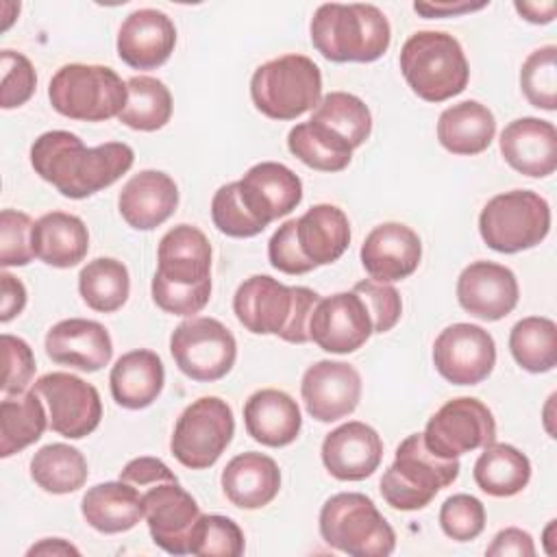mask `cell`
<instances>
[{
	"label": "cell",
	"instance_id": "ffe728a7",
	"mask_svg": "<svg viewBox=\"0 0 557 557\" xmlns=\"http://www.w3.org/2000/svg\"><path fill=\"white\" fill-rule=\"evenodd\" d=\"M239 198L263 226L292 213L302 200V183L296 172L276 161L252 165L239 181Z\"/></svg>",
	"mask_w": 557,
	"mask_h": 557
},
{
	"label": "cell",
	"instance_id": "8d00e7d4",
	"mask_svg": "<svg viewBox=\"0 0 557 557\" xmlns=\"http://www.w3.org/2000/svg\"><path fill=\"white\" fill-rule=\"evenodd\" d=\"M287 148L305 165L320 172H342L352 159V148L339 135L311 120L289 131Z\"/></svg>",
	"mask_w": 557,
	"mask_h": 557
},
{
	"label": "cell",
	"instance_id": "e575fe53",
	"mask_svg": "<svg viewBox=\"0 0 557 557\" xmlns=\"http://www.w3.org/2000/svg\"><path fill=\"white\" fill-rule=\"evenodd\" d=\"M46 426L44 400L35 389L4 396L0 403V457H11L35 444Z\"/></svg>",
	"mask_w": 557,
	"mask_h": 557
},
{
	"label": "cell",
	"instance_id": "d6986e66",
	"mask_svg": "<svg viewBox=\"0 0 557 557\" xmlns=\"http://www.w3.org/2000/svg\"><path fill=\"white\" fill-rule=\"evenodd\" d=\"M516 274L494 261H474L457 278V300L470 315L496 322L509 315L518 305Z\"/></svg>",
	"mask_w": 557,
	"mask_h": 557
},
{
	"label": "cell",
	"instance_id": "8992f818",
	"mask_svg": "<svg viewBox=\"0 0 557 557\" xmlns=\"http://www.w3.org/2000/svg\"><path fill=\"white\" fill-rule=\"evenodd\" d=\"M322 540L350 557H387L396 548V533L372 498L359 492L331 496L318 518Z\"/></svg>",
	"mask_w": 557,
	"mask_h": 557
},
{
	"label": "cell",
	"instance_id": "2e32d148",
	"mask_svg": "<svg viewBox=\"0 0 557 557\" xmlns=\"http://www.w3.org/2000/svg\"><path fill=\"white\" fill-rule=\"evenodd\" d=\"M372 333L374 329L368 305L357 292H339L320 298L309 320L311 342L335 355L355 352Z\"/></svg>",
	"mask_w": 557,
	"mask_h": 557
},
{
	"label": "cell",
	"instance_id": "277c9868",
	"mask_svg": "<svg viewBox=\"0 0 557 557\" xmlns=\"http://www.w3.org/2000/svg\"><path fill=\"white\" fill-rule=\"evenodd\" d=\"M311 44L333 63H370L381 59L392 41L385 13L374 4H320L311 17Z\"/></svg>",
	"mask_w": 557,
	"mask_h": 557
},
{
	"label": "cell",
	"instance_id": "9c48e42d",
	"mask_svg": "<svg viewBox=\"0 0 557 557\" xmlns=\"http://www.w3.org/2000/svg\"><path fill=\"white\" fill-rule=\"evenodd\" d=\"M48 98L57 113L81 122L117 117L126 107V83L107 65L67 63L54 72Z\"/></svg>",
	"mask_w": 557,
	"mask_h": 557
},
{
	"label": "cell",
	"instance_id": "7dc6e473",
	"mask_svg": "<svg viewBox=\"0 0 557 557\" xmlns=\"http://www.w3.org/2000/svg\"><path fill=\"white\" fill-rule=\"evenodd\" d=\"M0 107L2 109H15L30 100L37 87V74L33 63L15 50H2L0 52Z\"/></svg>",
	"mask_w": 557,
	"mask_h": 557
},
{
	"label": "cell",
	"instance_id": "60d3db41",
	"mask_svg": "<svg viewBox=\"0 0 557 557\" xmlns=\"http://www.w3.org/2000/svg\"><path fill=\"white\" fill-rule=\"evenodd\" d=\"M311 122H318L339 135L352 150L359 148L372 131V115L366 102L346 91L326 94L313 109Z\"/></svg>",
	"mask_w": 557,
	"mask_h": 557
},
{
	"label": "cell",
	"instance_id": "7c38bea8",
	"mask_svg": "<svg viewBox=\"0 0 557 557\" xmlns=\"http://www.w3.org/2000/svg\"><path fill=\"white\" fill-rule=\"evenodd\" d=\"M170 352L176 368L200 383L220 381L237 359L233 333L215 318H189L170 335Z\"/></svg>",
	"mask_w": 557,
	"mask_h": 557
},
{
	"label": "cell",
	"instance_id": "c3c4849f",
	"mask_svg": "<svg viewBox=\"0 0 557 557\" xmlns=\"http://www.w3.org/2000/svg\"><path fill=\"white\" fill-rule=\"evenodd\" d=\"M352 292H357L363 298V302L368 305L374 333H387L396 326V322L400 320V313H403V300L394 285L379 283L374 278H366V281L355 283Z\"/></svg>",
	"mask_w": 557,
	"mask_h": 557
},
{
	"label": "cell",
	"instance_id": "ee69618b",
	"mask_svg": "<svg viewBox=\"0 0 557 557\" xmlns=\"http://www.w3.org/2000/svg\"><path fill=\"white\" fill-rule=\"evenodd\" d=\"M211 220L215 228L228 237H255L265 226L250 215L239 198V187L235 183L222 185L211 200Z\"/></svg>",
	"mask_w": 557,
	"mask_h": 557
},
{
	"label": "cell",
	"instance_id": "bcb514c9",
	"mask_svg": "<svg viewBox=\"0 0 557 557\" xmlns=\"http://www.w3.org/2000/svg\"><path fill=\"white\" fill-rule=\"evenodd\" d=\"M33 220L24 211L2 209L0 213V265H28L33 252Z\"/></svg>",
	"mask_w": 557,
	"mask_h": 557
},
{
	"label": "cell",
	"instance_id": "f1b7e54d",
	"mask_svg": "<svg viewBox=\"0 0 557 557\" xmlns=\"http://www.w3.org/2000/svg\"><path fill=\"white\" fill-rule=\"evenodd\" d=\"M296 244L302 257L313 265L337 261L350 244V224L346 213L335 205H313L296 218Z\"/></svg>",
	"mask_w": 557,
	"mask_h": 557
},
{
	"label": "cell",
	"instance_id": "7a4b0ae2",
	"mask_svg": "<svg viewBox=\"0 0 557 557\" xmlns=\"http://www.w3.org/2000/svg\"><path fill=\"white\" fill-rule=\"evenodd\" d=\"M152 300L172 315L202 311L211 296V244L191 226L170 228L157 248V272L150 283Z\"/></svg>",
	"mask_w": 557,
	"mask_h": 557
},
{
	"label": "cell",
	"instance_id": "74e56055",
	"mask_svg": "<svg viewBox=\"0 0 557 557\" xmlns=\"http://www.w3.org/2000/svg\"><path fill=\"white\" fill-rule=\"evenodd\" d=\"M78 292L89 309L113 313L128 300V270L113 257H98L78 272Z\"/></svg>",
	"mask_w": 557,
	"mask_h": 557
},
{
	"label": "cell",
	"instance_id": "e0dca14e",
	"mask_svg": "<svg viewBox=\"0 0 557 557\" xmlns=\"http://www.w3.org/2000/svg\"><path fill=\"white\" fill-rule=\"evenodd\" d=\"M144 518L152 542L170 555H189V537L200 507L178 481L157 483L144 492Z\"/></svg>",
	"mask_w": 557,
	"mask_h": 557
},
{
	"label": "cell",
	"instance_id": "1f68e13d",
	"mask_svg": "<svg viewBox=\"0 0 557 557\" xmlns=\"http://www.w3.org/2000/svg\"><path fill=\"white\" fill-rule=\"evenodd\" d=\"M89 250V233L78 215L65 211L44 213L33 224V252L52 268H74Z\"/></svg>",
	"mask_w": 557,
	"mask_h": 557
},
{
	"label": "cell",
	"instance_id": "4316f807",
	"mask_svg": "<svg viewBox=\"0 0 557 557\" xmlns=\"http://www.w3.org/2000/svg\"><path fill=\"white\" fill-rule=\"evenodd\" d=\"M246 433L270 448L292 444L302 426L298 403L274 387L255 392L244 405Z\"/></svg>",
	"mask_w": 557,
	"mask_h": 557
},
{
	"label": "cell",
	"instance_id": "f546056e",
	"mask_svg": "<svg viewBox=\"0 0 557 557\" xmlns=\"http://www.w3.org/2000/svg\"><path fill=\"white\" fill-rule=\"evenodd\" d=\"M81 513L100 533H124L144 518V494L126 481L98 483L85 492Z\"/></svg>",
	"mask_w": 557,
	"mask_h": 557
},
{
	"label": "cell",
	"instance_id": "4dcf8cb0",
	"mask_svg": "<svg viewBox=\"0 0 557 557\" xmlns=\"http://www.w3.org/2000/svg\"><path fill=\"white\" fill-rule=\"evenodd\" d=\"M165 383L163 361L154 350L137 348L122 355L109 374L113 400L124 409H144L157 400Z\"/></svg>",
	"mask_w": 557,
	"mask_h": 557
},
{
	"label": "cell",
	"instance_id": "681fc988",
	"mask_svg": "<svg viewBox=\"0 0 557 557\" xmlns=\"http://www.w3.org/2000/svg\"><path fill=\"white\" fill-rule=\"evenodd\" d=\"M2 363H4V374H2V392L4 396L22 394L33 374H35V357L30 346L15 335L4 333L2 335Z\"/></svg>",
	"mask_w": 557,
	"mask_h": 557
},
{
	"label": "cell",
	"instance_id": "6da1fadb",
	"mask_svg": "<svg viewBox=\"0 0 557 557\" xmlns=\"http://www.w3.org/2000/svg\"><path fill=\"white\" fill-rule=\"evenodd\" d=\"M135 152L128 144L107 141L87 148L70 131L41 133L30 146L33 170L65 198H87L113 185L131 170Z\"/></svg>",
	"mask_w": 557,
	"mask_h": 557
},
{
	"label": "cell",
	"instance_id": "f35d334b",
	"mask_svg": "<svg viewBox=\"0 0 557 557\" xmlns=\"http://www.w3.org/2000/svg\"><path fill=\"white\" fill-rule=\"evenodd\" d=\"M509 350L516 363L533 374L550 372L557 366V326L550 318L529 315L513 324Z\"/></svg>",
	"mask_w": 557,
	"mask_h": 557
},
{
	"label": "cell",
	"instance_id": "d4e9b609",
	"mask_svg": "<svg viewBox=\"0 0 557 557\" xmlns=\"http://www.w3.org/2000/svg\"><path fill=\"white\" fill-rule=\"evenodd\" d=\"M498 146L503 159L524 176L544 178L557 168V131L548 120L518 117L509 122Z\"/></svg>",
	"mask_w": 557,
	"mask_h": 557
},
{
	"label": "cell",
	"instance_id": "ab89813d",
	"mask_svg": "<svg viewBox=\"0 0 557 557\" xmlns=\"http://www.w3.org/2000/svg\"><path fill=\"white\" fill-rule=\"evenodd\" d=\"M128 100L117 120L133 128L152 133L163 128L172 117V94L152 76H133L126 81Z\"/></svg>",
	"mask_w": 557,
	"mask_h": 557
},
{
	"label": "cell",
	"instance_id": "11a10c76",
	"mask_svg": "<svg viewBox=\"0 0 557 557\" xmlns=\"http://www.w3.org/2000/svg\"><path fill=\"white\" fill-rule=\"evenodd\" d=\"M487 7V2H413V11L424 17H448V15H461L470 11H479Z\"/></svg>",
	"mask_w": 557,
	"mask_h": 557
},
{
	"label": "cell",
	"instance_id": "603a6c76",
	"mask_svg": "<svg viewBox=\"0 0 557 557\" xmlns=\"http://www.w3.org/2000/svg\"><path fill=\"white\" fill-rule=\"evenodd\" d=\"M320 455L331 476L339 481H363L379 468L383 442L370 424L352 420L324 437Z\"/></svg>",
	"mask_w": 557,
	"mask_h": 557
},
{
	"label": "cell",
	"instance_id": "4fadbf2b",
	"mask_svg": "<svg viewBox=\"0 0 557 557\" xmlns=\"http://www.w3.org/2000/svg\"><path fill=\"white\" fill-rule=\"evenodd\" d=\"M426 448L442 459H457L496 440V420L479 398L459 396L444 403L422 433Z\"/></svg>",
	"mask_w": 557,
	"mask_h": 557
},
{
	"label": "cell",
	"instance_id": "9f6ffc18",
	"mask_svg": "<svg viewBox=\"0 0 557 557\" xmlns=\"http://www.w3.org/2000/svg\"><path fill=\"white\" fill-rule=\"evenodd\" d=\"M516 11L531 24H548L555 17L557 2H513Z\"/></svg>",
	"mask_w": 557,
	"mask_h": 557
},
{
	"label": "cell",
	"instance_id": "9a60e30c",
	"mask_svg": "<svg viewBox=\"0 0 557 557\" xmlns=\"http://www.w3.org/2000/svg\"><path fill=\"white\" fill-rule=\"evenodd\" d=\"M433 363L448 383L476 385L494 370V337L479 324H450L435 337Z\"/></svg>",
	"mask_w": 557,
	"mask_h": 557
},
{
	"label": "cell",
	"instance_id": "8fae6325",
	"mask_svg": "<svg viewBox=\"0 0 557 557\" xmlns=\"http://www.w3.org/2000/svg\"><path fill=\"white\" fill-rule=\"evenodd\" d=\"M235 433L233 409L218 396H202L178 416L170 450L178 463L191 470L211 468L226 450Z\"/></svg>",
	"mask_w": 557,
	"mask_h": 557
},
{
	"label": "cell",
	"instance_id": "6f0895ef",
	"mask_svg": "<svg viewBox=\"0 0 557 557\" xmlns=\"http://www.w3.org/2000/svg\"><path fill=\"white\" fill-rule=\"evenodd\" d=\"M26 555H28V557H33V555H46V557H50V555H81V553H78L76 546H72L70 542H65V540H61V537H52V540L48 537V540H41V542L35 544V546H30Z\"/></svg>",
	"mask_w": 557,
	"mask_h": 557
},
{
	"label": "cell",
	"instance_id": "3957f363",
	"mask_svg": "<svg viewBox=\"0 0 557 557\" xmlns=\"http://www.w3.org/2000/svg\"><path fill=\"white\" fill-rule=\"evenodd\" d=\"M318 300L320 296L309 287H287L268 274H255L237 287L233 311L239 324L255 335L305 344L311 342L309 320Z\"/></svg>",
	"mask_w": 557,
	"mask_h": 557
},
{
	"label": "cell",
	"instance_id": "7402d4cb",
	"mask_svg": "<svg viewBox=\"0 0 557 557\" xmlns=\"http://www.w3.org/2000/svg\"><path fill=\"white\" fill-rule=\"evenodd\" d=\"M176 46L174 22L157 9L133 11L117 30V57L133 70L163 65Z\"/></svg>",
	"mask_w": 557,
	"mask_h": 557
},
{
	"label": "cell",
	"instance_id": "83f0119b",
	"mask_svg": "<svg viewBox=\"0 0 557 557\" xmlns=\"http://www.w3.org/2000/svg\"><path fill=\"white\" fill-rule=\"evenodd\" d=\"M222 492L239 509H261L270 505L281 490V470L263 453L235 455L222 470Z\"/></svg>",
	"mask_w": 557,
	"mask_h": 557
},
{
	"label": "cell",
	"instance_id": "30bf717a",
	"mask_svg": "<svg viewBox=\"0 0 557 557\" xmlns=\"http://www.w3.org/2000/svg\"><path fill=\"white\" fill-rule=\"evenodd\" d=\"M550 231V207L531 189H511L485 202L479 215L483 242L505 255L529 250Z\"/></svg>",
	"mask_w": 557,
	"mask_h": 557
},
{
	"label": "cell",
	"instance_id": "484cf974",
	"mask_svg": "<svg viewBox=\"0 0 557 557\" xmlns=\"http://www.w3.org/2000/svg\"><path fill=\"white\" fill-rule=\"evenodd\" d=\"M176 205L178 187L174 178L161 170H141L131 176L117 198L120 215L135 231L161 226L176 211Z\"/></svg>",
	"mask_w": 557,
	"mask_h": 557
},
{
	"label": "cell",
	"instance_id": "44dd1931",
	"mask_svg": "<svg viewBox=\"0 0 557 557\" xmlns=\"http://www.w3.org/2000/svg\"><path fill=\"white\" fill-rule=\"evenodd\" d=\"M422 259L418 233L400 222L374 226L361 244V263L379 283H394L411 276Z\"/></svg>",
	"mask_w": 557,
	"mask_h": 557
},
{
	"label": "cell",
	"instance_id": "ac0fdd59",
	"mask_svg": "<svg viewBox=\"0 0 557 557\" xmlns=\"http://www.w3.org/2000/svg\"><path fill=\"white\" fill-rule=\"evenodd\" d=\"M300 396L313 420L335 422L357 409L361 398V376L346 361L322 359L305 370Z\"/></svg>",
	"mask_w": 557,
	"mask_h": 557
},
{
	"label": "cell",
	"instance_id": "5bb4252c",
	"mask_svg": "<svg viewBox=\"0 0 557 557\" xmlns=\"http://www.w3.org/2000/svg\"><path fill=\"white\" fill-rule=\"evenodd\" d=\"M33 389L48 405V426L67 437L81 440L98 429L102 403L98 389L76 374L48 372L33 383Z\"/></svg>",
	"mask_w": 557,
	"mask_h": 557
},
{
	"label": "cell",
	"instance_id": "f6af8a7d",
	"mask_svg": "<svg viewBox=\"0 0 557 557\" xmlns=\"http://www.w3.org/2000/svg\"><path fill=\"white\" fill-rule=\"evenodd\" d=\"M440 527L455 542H470L485 529V507L476 496L453 494L440 507Z\"/></svg>",
	"mask_w": 557,
	"mask_h": 557
},
{
	"label": "cell",
	"instance_id": "d6a6232c",
	"mask_svg": "<svg viewBox=\"0 0 557 557\" xmlns=\"http://www.w3.org/2000/svg\"><path fill=\"white\" fill-rule=\"evenodd\" d=\"M494 135V113L476 100L453 104L444 109L437 120V139L453 154H479L487 150Z\"/></svg>",
	"mask_w": 557,
	"mask_h": 557
},
{
	"label": "cell",
	"instance_id": "816d5d0a",
	"mask_svg": "<svg viewBox=\"0 0 557 557\" xmlns=\"http://www.w3.org/2000/svg\"><path fill=\"white\" fill-rule=\"evenodd\" d=\"M120 481H126L135 487H150L157 483H172L178 481L176 474L157 457H137L131 459L122 470H120Z\"/></svg>",
	"mask_w": 557,
	"mask_h": 557
},
{
	"label": "cell",
	"instance_id": "f5cc1de1",
	"mask_svg": "<svg viewBox=\"0 0 557 557\" xmlns=\"http://www.w3.org/2000/svg\"><path fill=\"white\" fill-rule=\"evenodd\" d=\"M485 555L490 557H533L535 555V544H533V537L518 529V527H509V529H503L494 535L492 544L487 546Z\"/></svg>",
	"mask_w": 557,
	"mask_h": 557
},
{
	"label": "cell",
	"instance_id": "52a82bcc",
	"mask_svg": "<svg viewBox=\"0 0 557 557\" xmlns=\"http://www.w3.org/2000/svg\"><path fill=\"white\" fill-rule=\"evenodd\" d=\"M459 459L433 455L422 433L407 435L396 448L394 463L383 472L379 490L385 503L400 511L426 507L440 490L459 476Z\"/></svg>",
	"mask_w": 557,
	"mask_h": 557
},
{
	"label": "cell",
	"instance_id": "5b68a950",
	"mask_svg": "<svg viewBox=\"0 0 557 557\" xmlns=\"http://www.w3.org/2000/svg\"><path fill=\"white\" fill-rule=\"evenodd\" d=\"M400 72L411 91L426 102L459 96L470 81L461 44L442 30H418L400 50Z\"/></svg>",
	"mask_w": 557,
	"mask_h": 557
},
{
	"label": "cell",
	"instance_id": "d590c367",
	"mask_svg": "<svg viewBox=\"0 0 557 557\" xmlns=\"http://www.w3.org/2000/svg\"><path fill=\"white\" fill-rule=\"evenodd\" d=\"M87 459L70 444H46L30 459L33 481L50 494H72L87 481Z\"/></svg>",
	"mask_w": 557,
	"mask_h": 557
},
{
	"label": "cell",
	"instance_id": "b9f144b4",
	"mask_svg": "<svg viewBox=\"0 0 557 557\" xmlns=\"http://www.w3.org/2000/svg\"><path fill=\"white\" fill-rule=\"evenodd\" d=\"M520 87L533 107L544 111L557 109V46H542L524 59Z\"/></svg>",
	"mask_w": 557,
	"mask_h": 557
},
{
	"label": "cell",
	"instance_id": "7bdbcfd3",
	"mask_svg": "<svg viewBox=\"0 0 557 557\" xmlns=\"http://www.w3.org/2000/svg\"><path fill=\"white\" fill-rule=\"evenodd\" d=\"M189 553L198 557H239L244 553V533L226 516L200 513L191 529Z\"/></svg>",
	"mask_w": 557,
	"mask_h": 557
},
{
	"label": "cell",
	"instance_id": "f907efd6",
	"mask_svg": "<svg viewBox=\"0 0 557 557\" xmlns=\"http://www.w3.org/2000/svg\"><path fill=\"white\" fill-rule=\"evenodd\" d=\"M296 220H287L283 222L274 235L268 242V259L272 263V268H276L283 274H307L311 270H315L300 252L298 244H296Z\"/></svg>",
	"mask_w": 557,
	"mask_h": 557
},
{
	"label": "cell",
	"instance_id": "ba28073f",
	"mask_svg": "<svg viewBox=\"0 0 557 557\" xmlns=\"http://www.w3.org/2000/svg\"><path fill=\"white\" fill-rule=\"evenodd\" d=\"M250 98L270 120H296L322 100L320 67L305 54L270 59L255 70Z\"/></svg>",
	"mask_w": 557,
	"mask_h": 557
},
{
	"label": "cell",
	"instance_id": "cb8c5ba5",
	"mask_svg": "<svg viewBox=\"0 0 557 557\" xmlns=\"http://www.w3.org/2000/svg\"><path fill=\"white\" fill-rule=\"evenodd\" d=\"M46 355L59 366L98 372L111 361L113 342L100 322L70 318L57 322L46 333Z\"/></svg>",
	"mask_w": 557,
	"mask_h": 557
},
{
	"label": "cell",
	"instance_id": "db71d44e",
	"mask_svg": "<svg viewBox=\"0 0 557 557\" xmlns=\"http://www.w3.org/2000/svg\"><path fill=\"white\" fill-rule=\"evenodd\" d=\"M0 320L9 322L22 313L26 305V287L9 272H0Z\"/></svg>",
	"mask_w": 557,
	"mask_h": 557
},
{
	"label": "cell",
	"instance_id": "836d02e7",
	"mask_svg": "<svg viewBox=\"0 0 557 557\" xmlns=\"http://www.w3.org/2000/svg\"><path fill=\"white\" fill-rule=\"evenodd\" d=\"M472 476L474 483L490 496H516L531 479V461L516 446L492 442L474 461Z\"/></svg>",
	"mask_w": 557,
	"mask_h": 557
}]
</instances>
